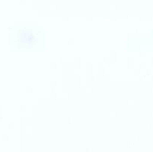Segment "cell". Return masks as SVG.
Segmentation results:
<instances>
[{"label":"cell","instance_id":"1","mask_svg":"<svg viewBox=\"0 0 153 152\" xmlns=\"http://www.w3.org/2000/svg\"><path fill=\"white\" fill-rule=\"evenodd\" d=\"M28 34H29V33L25 32L19 34V37H20L19 40L22 41L23 43H28V42H32L33 40H34V37L33 35H31L30 37H28Z\"/></svg>","mask_w":153,"mask_h":152}]
</instances>
